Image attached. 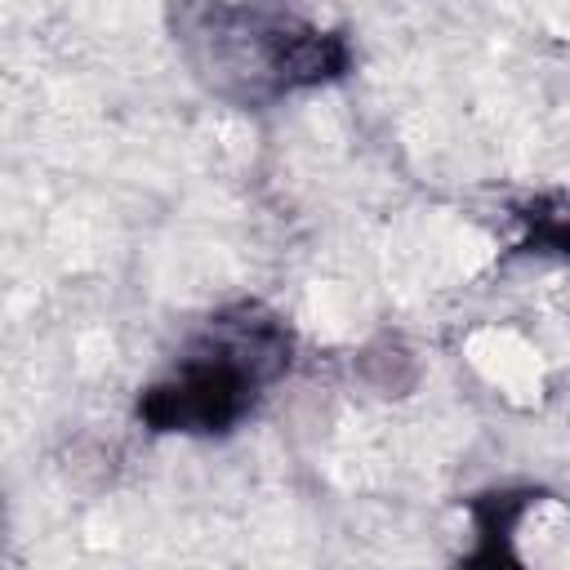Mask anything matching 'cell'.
I'll return each mask as SVG.
<instances>
[{
  "instance_id": "1",
  "label": "cell",
  "mask_w": 570,
  "mask_h": 570,
  "mask_svg": "<svg viewBox=\"0 0 570 570\" xmlns=\"http://www.w3.org/2000/svg\"><path fill=\"white\" fill-rule=\"evenodd\" d=\"M174 40L209 94L249 111L352 67L347 36L316 27L285 0H174Z\"/></svg>"
},
{
  "instance_id": "2",
  "label": "cell",
  "mask_w": 570,
  "mask_h": 570,
  "mask_svg": "<svg viewBox=\"0 0 570 570\" xmlns=\"http://www.w3.org/2000/svg\"><path fill=\"white\" fill-rule=\"evenodd\" d=\"M294 365V330L263 303H232L205 316L160 379L138 396V423L147 432L223 436L245 423L267 387Z\"/></svg>"
},
{
  "instance_id": "3",
  "label": "cell",
  "mask_w": 570,
  "mask_h": 570,
  "mask_svg": "<svg viewBox=\"0 0 570 570\" xmlns=\"http://www.w3.org/2000/svg\"><path fill=\"white\" fill-rule=\"evenodd\" d=\"M521 223L517 249L521 254H557L570 258V196H534L512 209Z\"/></svg>"
}]
</instances>
